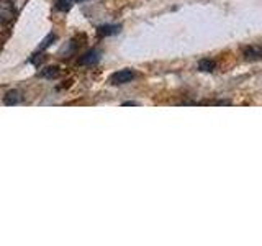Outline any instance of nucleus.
Here are the masks:
<instances>
[{"mask_svg": "<svg viewBox=\"0 0 262 246\" xmlns=\"http://www.w3.org/2000/svg\"><path fill=\"white\" fill-rule=\"evenodd\" d=\"M21 100H23V95L20 90H10V92H7L4 97L5 105H18Z\"/></svg>", "mask_w": 262, "mask_h": 246, "instance_id": "nucleus-5", "label": "nucleus"}, {"mask_svg": "<svg viewBox=\"0 0 262 246\" xmlns=\"http://www.w3.org/2000/svg\"><path fill=\"white\" fill-rule=\"evenodd\" d=\"M0 28H2V22H0Z\"/></svg>", "mask_w": 262, "mask_h": 246, "instance_id": "nucleus-12", "label": "nucleus"}, {"mask_svg": "<svg viewBox=\"0 0 262 246\" xmlns=\"http://www.w3.org/2000/svg\"><path fill=\"white\" fill-rule=\"evenodd\" d=\"M56 39V35L54 33H49V35L43 39V43L39 45V48H38V51H43V49H46V48H49L51 46V43Z\"/></svg>", "mask_w": 262, "mask_h": 246, "instance_id": "nucleus-10", "label": "nucleus"}, {"mask_svg": "<svg viewBox=\"0 0 262 246\" xmlns=\"http://www.w3.org/2000/svg\"><path fill=\"white\" fill-rule=\"evenodd\" d=\"M39 76L45 79H56L61 76V69L57 68V66H49V68H45L39 72Z\"/></svg>", "mask_w": 262, "mask_h": 246, "instance_id": "nucleus-6", "label": "nucleus"}, {"mask_svg": "<svg viewBox=\"0 0 262 246\" xmlns=\"http://www.w3.org/2000/svg\"><path fill=\"white\" fill-rule=\"evenodd\" d=\"M244 56H246V59H249V61H259L262 56V51L259 46H249L244 51Z\"/></svg>", "mask_w": 262, "mask_h": 246, "instance_id": "nucleus-8", "label": "nucleus"}, {"mask_svg": "<svg viewBox=\"0 0 262 246\" xmlns=\"http://www.w3.org/2000/svg\"><path fill=\"white\" fill-rule=\"evenodd\" d=\"M123 105H138V104H136V102H125Z\"/></svg>", "mask_w": 262, "mask_h": 246, "instance_id": "nucleus-11", "label": "nucleus"}, {"mask_svg": "<svg viewBox=\"0 0 262 246\" xmlns=\"http://www.w3.org/2000/svg\"><path fill=\"white\" fill-rule=\"evenodd\" d=\"M120 31H121V25H103V27L97 28L98 36H113L118 35Z\"/></svg>", "mask_w": 262, "mask_h": 246, "instance_id": "nucleus-4", "label": "nucleus"}, {"mask_svg": "<svg viewBox=\"0 0 262 246\" xmlns=\"http://www.w3.org/2000/svg\"><path fill=\"white\" fill-rule=\"evenodd\" d=\"M102 59V54L100 51H97V49H92V51H87L84 56L79 57L77 64L79 66H89V68H92V66H97Z\"/></svg>", "mask_w": 262, "mask_h": 246, "instance_id": "nucleus-3", "label": "nucleus"}, {"mask_svg": "<svg viewBox=\"0 0 262 246\" xmlns=\"http://www.w3.org/2000/svg\"><path fill=\"white\" fill-rule=\"evenodd\" d=\"M79 2H84V0H57V2H56V10L68 12V10H71V8L76 4H79Z\"/></svg>", "mask_w": 262, "mask_h": 246, "instance_id": "nucleus-7", "label": "nucleus"}, {"mask_svg": "<svg viewBox=\"0 0 262 246\" xmlns=\"http://www.w3.org/2000/svg\"><path fill=\"white\" fill-rule=\"evenodd\" d=\"M216 69V63L213 59H202L199 63V71L202 72H213Z\"/></svg>", "mask_w": 262, "mask_h": 246, "instance_id": "nucleus-9", "label": "nucleus"}, {"mask_svg": "<svg viewBox=\"0 0 262 246\" xmlns=\"http://www.w3.org/2000/svg\"><path fill=\"white\" fill-rule=\"evenodd\" d=\"M15 5L12 0H0V22L8 23L15 18Z\"/></svg>", "mask_w": 262, "mask_h": 246, "instance_id": "nucleus-2", "label": "nucleus"}, {"mask_svg": "<svg viewBox=\"0 0 262 246\" xmlns=\"http://www.w3.org/2000/svg\"><path fill=\"white\" fill-rule=\"evenodd\" d=\"M136 77V72L133 69L129 68H125V69H120L117 72H113L108 82L112 86H123V84H128V82H131Z\"/></svg>", "mask_w": 262, "mask_h": 246, "instance_id": "nucleus-1", "label": "nucleus"}]
</instances>
